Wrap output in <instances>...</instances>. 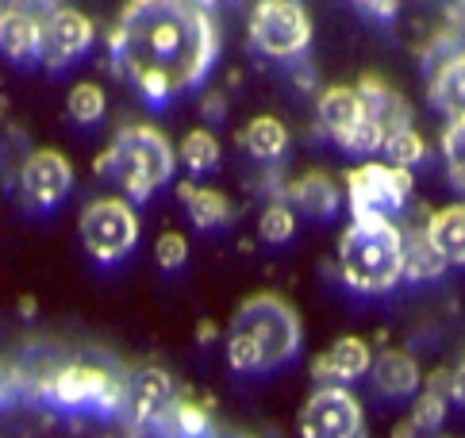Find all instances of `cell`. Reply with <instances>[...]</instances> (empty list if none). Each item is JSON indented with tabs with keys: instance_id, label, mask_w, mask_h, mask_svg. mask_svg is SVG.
I'll list each match as a JSON object with an SVG mask.
<instances>
[{
	"instance_id": "obj_31",
	"label": "cell",
	"mask_w": 465,
	"mask_h": 438,
	"mask_svg": "<svg viewBox=\"0 0 465 438\" xmlns=\"http://www.w3.org/2000/svg\"><path fill=\"white\" fill-rule=\"evenodd\" d=\"M173 419H177V427L185 431V434H201L204 431V412L196 408V403H185V400H173Z\"/></svg>"
},
{
	"instance_id": "obj_8",
	"label": "cell",
	"mask_w": 465,
	"mask_h": 438,
	"mask_svg": "<svg viewBox=\"0 0 465 438\" xmlns=\"http://www.w3.org/2000/svg\"><path fill=\"white\" fill-rule=\"evenodd\" d=\"M361 403L342 384L315 389L301 412V438H361Z\"/></svg>"
},
{
	"instance_id": "obj_3",
	"label": "cell",
	"mask_w": 465,
	"mask_h": 438,
	"mask_svg": "<svg viewBox=\"0 0 465 438\" xmlns=\"http://www.w3.org/2000/svg\"><path fill=\"white\" fill-rule=\"evenodd\" d=\"M339 274L358 293H389L404 277V231L392 219H351L339 239Z\"/></svg>"
},
{
	"instance_id": "obj_24",
	"label": "cell",
	"mask_w": 465,
	"mask_h": 438,
	"mask_svg": "<svg viewBox=\"0 0 465 438\" xmlns=\"http://www.w3.org/2000/svg\"><path fill=\"white\" fill-rule=\"evenodd\" d=\"M162 408H173V396H170V377L151 369L143 373L139 384H135V412L146 419V415H158Z\"/></svg>"
},
{
	"instance_id": "obj_25",
	"label": "cell",
	"mask_w": 465,
	"mask_h": 438,
	"mask_svg": "<svg viewBox=\"0 0 465 438\" xmlns=\"http://www.w3.org/2000/svg\"><path fill=\"white\" fill-rule=\"evenodd\" d=\"M442 415H446V396H442V381L435 377V381H430V389L420 393V400H415V408H411L408 419H411L415 431H439Z\"/></svg>"
},
{
	"instance_id": "obj_22",
	"label": "cell",
	"mask_w": 465,
	"mask_h": 438,
	"mask_svg": "<svg viewBox=\"0 0 465 438\" xmlns=\"http://www.w3.org/2000/svg\"><path fill=\"white\" fill-rule=\"evenodd\" d=\"M242 146L251 150L254 158L270 162V158H277L281 150L289 146V131H285V124H281L277 115H258V120L246 124V131H242Z\"/></svg>"
},
{
	"instance_id": "obj_21",
	"label": "cell",
	"mask_w": 465,
	"mask_h": 438,
	"mask_svg": "<svg viewBox=\"0 0 465 438\" xmlns=\"http://www.w3.org/2000/svg\"><path fill=\"white\" fill-rule=\"evenodd\" d=\"M446 269L442 254L427 239V227L420 231H404V277H415V281H430L439 277Z\"/></svg>"
},
{
	"instance_id": "obj_17",
	"label": "cell",
	"mask_w": 465,
	"mask_h": 438,
	"mask_svg": "<svg viewBox=\"0 0 465 438\" xmlns=\"http://www.w3.org/2000/svg\"><path fill=\"white\" fill-rule=\"evenodd\" d=\"M427 239L446 265H465V204H450L427 219Z\"/></svg>"
},
{
	"instance_id": "obj_26",
	"label": "cell",
	"mask_w": 465,
	"mask_h": 438,
	"mask_svg": "<svg viewBox=\"0 0 465 438\" xmlns=\"http://www.w3.org/2000/svg\"><path fill=\"white\" fill-rule=\"evenodd\" d=\"M385 154H389V165H401V170H408V165L415 162H423L427 154V143H423V134L408 127V131H396L385 139Z\"/></svg>"
},
{
	"instance_id": "obj_23",
	"label": "cell",
	"mask_w": 465,
	"mask_h": 438,
	"mask_svg": "<svg viewBox=\"0 0 465 438\" xmlns=\"http://www.w3.org/2000/svg\"><path fill=\"white\" fill-rule=\"evenodd\" d=\"M177 154H181V162H185L193 174H204V170H212V165L220 162V143H215L212 131L196 127V131H189L185 139H181Z\"/></svg>"
},
{
	"instance_id": "obj_19",
	"label": "cell",
	"mask_w": 465,
	"mask_h": 438,
	"mask_svg": "<svg viewBox=\"0 0 465 438\" xmlns=\"http://www.w3.org/2000/svg\"><path fill=\"white\" fill-rule=\"evenodd\" d=\"M289 200L296 208H304L312 215H331L339 208V184L331 181L327 174H304V177H296L289 184Z\"/></svg>"
},
{
	"instance_id": "obj_18",
	"label": "cell",
	"mask_w": 465,
	"mask_h": 438,
	"mask_svg": "<svg viewBox=\"0 0 465 438\" xmlns=\"http://www.w3.org/2000/svg\"><path fill=\"white\" fill-rule=\"evenodd\" d=\"M430 96L450 115V124L465 120V55H450L439 65L435 77H430Z\"/></svg>"
},
{
	"instance_id": "obj_7",
	"label": "cell",
	"mask_w": 465,
	"mask_h": 438,
	"mask_svg": "<svg viewBox=\"0 0 465 438\" xmlns=\"http://www.w3.org/2000/svg\"><path fill=\"white\" fill-rule=\"evenodd\" d=\"M251 39L270 58H296L312 39V20L292 0H262L251 12Z\"/></svg>"
},
{
	"instance_id": "obj_20",
	"label": "cell",
	"mask_w": 465,
	"mask_h": 438,
	"mask_svg": "<svg viewBox=\"0 0 465 438\" xmlns=\"http://www.w3.org/2000/svg\"><path fill=\"white\" fill-rule=\"evenodd\" d=\"M181 204L189 208L196 227H220L231 219V200L215 189H204V184H177Z\"/></svg>"
},
{
	"instance_id": "obj_4",
	"label": "cell",
	"mask_w": 465,
	"mask_h": 438,
	"mask_svg": "<svg viewBox=\"0 0 465 438\" xmlns=\"http://www.w3.org/2000/svg\"><path fill=\"white\" fill-rule=\"evenodd\" d=\"M173 165H177V150L170 146V139H165L158 127L127 124L115 131L112 146L104 150V158H96L93 170L112 174L131 200H146L173 177Z\"/></svg>"
},
{
	"instance_id": "obj_33",
	"label": "cell",
	"mask_w": 465,
	"mask_h": 438,
	"mask_svg": "<svg viewBox=\"0 0 465 438\" xmlns=\"http://www.w3.org/2000/svg\"><path fill=\"white\" fill-rule=\"evenodd\" d=\"M450 400H458L461 408H465V362L450 373Z\"/></svg>"
},
{
	"instance_id": "obj_5",
	"label": "cell",
	"mask_w": 465,
	"mask_h": 438,
	"mask_svg": "<svg viewBox=\"0 0 465 438\" xmlns=\"http://www.w3.org/2000/svg\"><path fill=\"white\" fill-rule=\"evenodd\" d=\"M411 196V174L389 162H365L346 174V200L354 219H392Z\"/></svg>"
},
{
	"instance_id": "obj_35",
	"label": "cell",
	"mask_w": 465,
	"mask_h": 438,
	"mask_svg": "<svg viewBox=\"0 0 465 438\" xmlns=\"http://www.w3.org/2000/svg\"><path fill=\"white\" fill-rule=\"evenodd\" d=\"M439 438H446V434H439Z\"/></svg>"
},
{
	"instance_id": "obj_15",
	"label": "cell",
	"mask_w": 465,
	"mask_h": 438,
	"mask_svg": "<svg viewBox=\"0 0 465 438\" xmlns=\"http://www.w3.org/2000/svg\"><path fill=\"white\" fill-rule=\"evenodd\" d=\"M365 115H370V112H365V100L351 85H335V89H327L320 96V124L335 134L339 143L365 120Z\"/></svg>"
},
{
	"instance_id": "obj_29",
	"label": "cell",
	"mask_w": 465,
	"mask_h": 438,
	"mask_svg": "<svg viewBox=\"0 0 465 438\" xmlns=\"http://www.w3.org/2000/svg\"><path fill=\"white\" fill-rule=\"evenodd\" d=\"M296 231V215L289 204H270L258 219V234L265 243H289Z\"/></svg>"
},
{
	"instance_id": "obj_14",
	"label": "cell",
	"mask_w": 465,
	"mask_h": 438,
	"mask_svg": "<svg viewBox=\"0 0 465 438\" xmlns=\"http://www.w3.org/2000/svg\"><path fill=\"white\" fill-rule=\"evenodd\" d=\"M361 100H365V112L373 115V120L381 124V131H385V139L396 131H408L411 127V108L404 105V96L401 93H392L385 81H377V77H361V85H358Z\"/></svg>"
},
{
	"instance_id": "obj_34",
	"label": "cell",
	"mask_w": 465,
	"mask_h": 438,
	"mask_svg": "<svg viewBox=\"0 0 465 438\" xmlns=\"http://www.w3.org/2000/svg\"><path fill=\"white\" fill-rule=\"evenodd\" d=\"M365 12H377V15H392L396 12V5H361Z\"/></svg>"
},
{
	"instance_id": "obj_12",
	"label": "cell",
	"mask_w": 465,
	"mask_h": 438,
	"mask_svg": "<svg viewBox=\"0 0 465 438\" xmlns=\"http://www.w3.org/2000/svg\"><path fill=\"white\" fill-rule=\"evenodd\" d=\"M370 369H373V350L365 346V339L346 334V339H339L335 346H327L320 358H315L312 373H315V381H323V384H346V381H354L361 373H370Z\"/></svg>"
},
{
	"instance_id": "obj_16",
	"label": "cell",
	"mask_w": 465,
	"mask_h": 438,
	"mask_svg": "<svg viewBox=\"0 0 465 438\" xmlns=\"http://www.w3.org/2000/svg\"><path fill=\"white\" fill-rule=\"evenodd\" d=\"M370 377L377 384V393H385V396H411L420 389V365L404 350H381L373 358Z\"/></svg>"
},
{
	"instance_id": "obj_10",
	"label": "cell",
	"mask_w": 465,
	"mask_h": 438,
	"mask_svg": "<svg viewBox=\"0 0 465 438\" xmlns=\"http://www.w3.org/2000/svg\"><path fill=\"white\" fill-rule=\"evenodd\" d=\"M70 184H74V165L65 154H58V150H35V154H27L20 170V189L31 208H54L70 193Z\"/></svg>"
},
{
	"instance_id": "obj_32",
	"label": "cell",
	"mask_w": 465,
	"mask_h": 438,
	"mask_svg": "<svg viewBox=\"0 0 465 438\" xmlns=\"http://www.w3.org/2000/svg\"><path fill=\"white\" fill-rule=\"evenodd\" d=\"M446 24H450L454 35H465V0H458V5L446 8Z\"/></svg>"
},
{
	"instance_id": "obj_36",
	"label": "cell",
	"mask_w": 465,
	"mask_h": 438,
	"mask_svg": "<svg viewBox=\"0 0 465 438\" xmlns=\"http://www.w3.org/2000/svg\"><path fill=\"white\" fill-rule=\"evenodd\" d=\"M0 8H5V5H0Z\"/></svg>"
},
{
	"instance_id": "obj_1",
	"label": "cell",
	"mask_w": 465,
	"mask_h": 438,
	"mask_svg": "<svg viewBox=\"0 0 465 438\" xmlns=\"http://www.w3.org/2000/svg\"><path fill=\"white\" fill-rule=\"evenodd\" d=\"M120 70L151 100H170L201 81L220 50V31L193 0H131L112 27Z\"/></svg>"
},
{
	"instance_id": "obj_27",
	"label": "cell",
	"mask_w": 465,
	"mask_h": 438,
	"mask_svg": "<svg viewBox=\"0 0 465 438\" xmlns=\"http://www.w3.org/2000/svg\"><path fill=\"white\" fill-rule=\"evenodd\" d=\"M70 115L77 124H96L104 115V93L101 85H93V81H81V85L70 89Z\"/></svg>"
},
{
	"instance_id": "obj_28",
	"label": "cell",
	"mask_w": 465,
	"mask_h": 438,
	"mask_svg": "<svg viewBox=\"0 0 465 438\" xmlns=\"http://www.w3.org/2000/svg\"><path fill=\"white\" fill-rule=\"evenodd\" d=\"M442 154H446V174L458 189H465V120H454L442 131Z\"/></svg>"
},
{
	"instance_id": "obj_13",
	"label": "cell",
	"mask_w": 465,
	"mask_h": 438,
	"mask_svg": "<svg viewBox=\"0 0 465 438\" xmlns=\"http://www.w3.org/2000/svg\"><path fill=\"white\" fill-rule=\"evenodd\" d=\"M39 24H43V15H35L24 5L0 8V50L20 62L39 58Z\"/></svg>"
},
{
	"instance_id": "obj_11",
	"label": "cell",
	"mask_w": 465,
	"mask_h": 438,
	"mask_svg": "<svg viewBox=\"0 0 465 438\" xmlns=\"http://www.w3.org/2000/svg\"><path fill=\"white\" fill-rule=\"evenodd\" d=\"M43 393L58 403H74V408H81V403H104V408H112L120 400V389H115V381L101 365H62L54 377L43 381Z\"/></svg>"
},
{
	"instance_id": "obj_9",
	"label": "cell",
	"mask_w": 465,
	"mask_h": 438,
	"mask_svg": "<svg viewBox=\"0 0 465 438\" xmlns=\"http://www.w3.org/2000/svg\"><path fill=\"white\" fill-rule=\"evenodd\" d=\"M93 43V20L77 8L51 5L43 8V24H39V62L58 70V65L74 62L81 50Z\"/></svg>"
},
{
	"instance_id": "obj_2",
	"label": "cell",
	"mask_w": 465,
	"mask_h": 438,
	"mask_svg": "<svg viewBox=\"0 0 465 438\" xmlns=\"http://www.w3.org/2000/svg\"><path fill=\"white\" fill-rule=\"evenodd\" d=\"M301 350V315L289 300L258 293L242 300L227 327V362L239 373H265Z\"/></svg>"
},
{
	"instance_id": "obj_6",
	"label": "cell",
	"mask_w": 465,
	"mask_h": 438,
	"mask_svg": "<svg viewBox=\"0 0 465 438\" xmlns=\"http://www.w3.org/2000/svg\"><path fill=\"white\" fill-rule=\"evenodd\" d=\"M81 243L96 262H120L139 243V219L127 200L101 196L81 212Z\"/></svg>"
},
{
	"instance_id": "obj_30",
	"label": "cell",
	"mask_w": 465,
	"mask_h": 438,
	"mask_svg": "<svg viewBox=\"0 0 465 438\" xmlns=\"http://www.w3.org/2000/svg\"><path fill=\"white\" fill-rule=\"evenodd\" d=\"M154 258H158L162 269H181V265H185V258H189L185 234H181V231H165L158 239V246H154Z\"/></svg>"
}]
</instances>
